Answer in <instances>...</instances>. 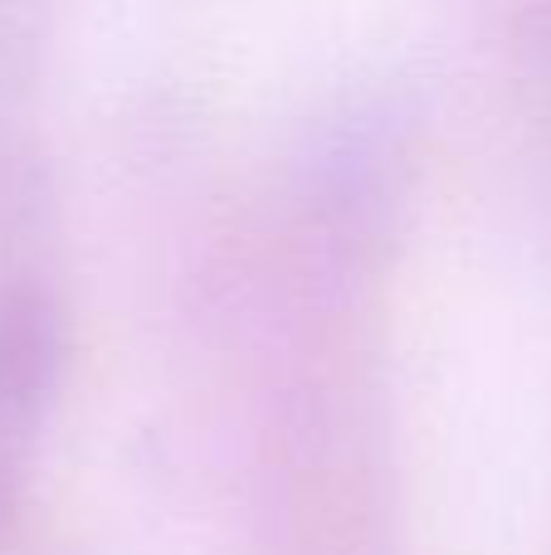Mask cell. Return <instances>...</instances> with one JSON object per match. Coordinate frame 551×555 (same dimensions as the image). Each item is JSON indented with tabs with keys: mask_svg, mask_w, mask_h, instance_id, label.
Wrapping results in <instances>:
<instances>
[{
	"mask_svg": "<svg viewBox=\"0 0 551 555\" xmlns=\"http://www.w3.org/2000/svg\"><path fill=\"white\" fill-rule=\"evenodd\" d=\"M49 385V332L39 307H0V502L29 449L39 395Z\"/></svg>",
	"mask_w": 551,
	"mask_h": 555,
	"instance_id": "6da1fadb",
	"label": "cell"
}]
</instances>
